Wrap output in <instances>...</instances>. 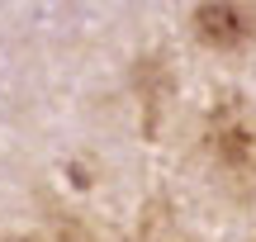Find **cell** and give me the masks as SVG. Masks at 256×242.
Returning a JSON list of instances; mask_svg holds the SVG:
<instances>
[{"label": "cell", "mask_w": 256, "mask_h": 242, "mask_svg": "<svg viewBox=\"0 0 256 242\" xmlns=\"http://www.w3.org/2000/svg\"><path fill=\"white\" fill-rule=\"evenodd\" d=\"M204 148H209V162L228 180H238V186L256 180V124L247 119V110H242L238 100H223L218 110L209 114Z\"/></svg>", "instance_id": "6da1fadb"}, {"label": "cell", "mask_w": 256, "mask_h": 242, "mask_svg": "<svg viewBox=\"0 0 256 242\" xmlns=\"http://www.w3.org/2000/svg\"><path fill=\"white\" fill-rule=\"evenodd\" d=\"M190 34L209 52H238L256 38V10L247 0H204L190 14Z\"/></svg>", "instance_id": "7a4b0ae2"}, {"label": "cell", "mask_w": 256, "mask_h": 242, "mask_svg": "<svg viewBox=\"0 0 256 242\" xmlns=\"http://www.w3.org/2000/svg\"><path fill=\"white\" fill-rule=\"evenodd\" d=\"M5 242H34V238H5Z\"/></svg>", "instance_id": "3957f363"}]
</instances>
